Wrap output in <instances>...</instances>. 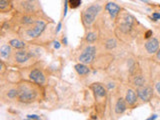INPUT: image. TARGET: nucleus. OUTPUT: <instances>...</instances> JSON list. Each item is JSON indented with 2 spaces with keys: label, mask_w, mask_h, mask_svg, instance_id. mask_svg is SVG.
Returning a JSON list of instances; mask_svg holds the SVG:
<instances>
[{
  "label": "nucleus",
  "mask_w": 160,
  "mask_h": 120,
  "mask_svg": "<svg viewBox=\"0 0 160 120\" xmlns=\"http://www.w3.org/2000/svg\"><path fill=\"white\" fill-rule=\"evenodd\" d=\"M127 102H126L125 98H122V97H119L118 99H117L116 103H115V106H114V110H115V113L117 115H120V114H123L126 109H127Z\"/></svg>",
  "instance_id": "obj_14"
},
{
  "label": "nucleus",
  "mask_w": 160,
  "mask_h": 120,
  "mask_svg": "<svg viewBox=\"0 0 160 120\" xmlns=\"http://www.w3.org/2000/svg\"><path fill=\"white\" fill-rule=\"evenodd\" d=\"M97 38H98V34L97 32H95V31H90V32H88L86 34V36H85V40L87 43H94V42L97 40Z\"/></svg>",
  "instance_id": "obj_20"
},
{
  "label": "nucleus",
  "mask_w": 160,
  "mask_h": 120,
  "mask_svg": "<svg viewBox=\"0 0 160 120\" xmlns=\"http://www.w3.org/2000/svg\"><path fill=\"white\" fill-rule=\"evenodd\" d=\"M16 87L18 91L17 100L24 104L39 101L44 94L42 85L37 84L31 80H21Z\"/></svg>",
  "instance_id": "obj_1"
},
{
  "label": "nucleus",
  "mask_w": 160,
  "mask_h": 120,
  "mask_svg": "<svg viewBox=\"0 0 160 120\" xmlns=\"http://www.w3.org/2000/svg\"><path fill=\"white\" fill-rule=\"evenodd\" d=\"M54 48H55V49H59L60 48V43L58 41H54Z\"/></svg>",
  "instance_id": "obj_28"
},
{
  "label": "nucleus",
  "mask_w": 160,
  "mask_h": 120,
  "mask_svg": "<svg viewBox=\"0 0 160 120\" xmlns=\"http://www.w3.org/2000/svg\"><path fill=\"white\" fill-rule=\"evenodd\" d=\"M117 18H118L117 29L119 30L120 33L124 36L131 35L132 31L134 30V25H135V18L128 12H123V13L120 12Z\"/></svg>",
  "instance_id": "obj_3"
},
{
  "label": "nucleus",
  "mask_w": 160,
  "mask_h": 120,
  "mask_svg": "<svg viewBox=\"0 0 160 120\" xmlns=\"http://www.w3.org/2000/svg\"><path fill=\"white\" fill-rule=\"evenodd\" d=\"M90 89L93 91L96 99H98L97 100L98 104L102 103L103 99H105L107 96V87L105 86V85H103L102 83L95 82L90 85Z\"/></svg>",
  "instance_id": "obj_8"
},
{
  "label": "nucleus",
  "mask_w": 160,
  "mask_h": 120,
  "mask_svg": "<svg viewBox=\"0 0 160 120\" xmlns=\"http://www.w3.org/2000/svg\"><path fill=\"white\" fill-rule=\"evenodd\" d=\"M152 16H153V21H157L158 19H160V14L156 13V12L152 13Z\"/></svg>",
  "instance_id": "obj_27"
},
{
  "label": "nucleus",
  "mask_w": 160,
  "mask_h": 120,
  "mask_svg": "<svg viewBox=\"0 0 160 120\" xmlns=\"http://www.w3.org/2000/svg\"><path fill=\"white\" fill-rule=\"evenodd\" d=\"M153 35V32H152V30H147V31L145 32L144 34V37H145V39H149V38H151Z\"/></svg>",
  "instance_id": "obj_23"
},
{
  "label": "nucleus",
  "mask_w": 160,
  "mask_h": 120,
  "mask_svg": "<svg viewBox=\"0 0 160 120\" xmlns=\"http://www.w3.org/2000/svg\"><path fill=\"white\" fill-rule=\"evenodd\" d=\"M105 10H106L109 15H110L111 19H116L117 16L119 15L121 11V7L119 5H117L114 2H108L106 5H105Z\"/></svg>",
  "instance_id": "obj_12"
},
{
  "label": "nucleus",
  "mask_w": 160,
  "mask_h": 120,
  "mask_svg": "<svg viewBox=\"0 0 160 120\" xmlns=\"http://www.w3.org/2000/svg\"><path fill=\"white\" fill-rule=\"evenodd\" d=\"M130 75H131L130 82H131V84L133 85V86H135L136 88H138V87L144 86V85H145V82H146L145 77L139 71L138 67L134 71H132L131 73H130Z\"/></svg>",
  "instance_id": "obj_10"
},
{
  "label": "nucleus",
  "mask_w": 160,
  "mask_h": 120,
  "mask_svg": "<svg viewBox=\"0 0 160 120\" xmlns=\"http://www.w3.org/2000/svg\"><path fill=\"white\" fill-rule=\"evenodd\" d=\"M62 43L64 45H67V38L66 37H63L62 38Z\"/></svg>",
  "instance_id": "obj_30"
},
{
  "label": "nucleus",
  "mask_w": 160,
  "mask_h": 120,
  "mask_svg": "<svg viewBox=\"0 0 160 120\" xmlns=\"http://www.w3.org/2000/svg\"><path fill=\"white\" fill-rule=\"evenodd\" d=\"M12 60L15 64L18 65H24L28 63L30 60H36V53L32 50L28 49H16L15 52L12 54Z\"/></svg>",
  "instance_id": "obj_5"
},
{
  "label": "nucleus",
  "mask_w": 160,
  "mask_h": 120,
  "mask_svg": "<svg viewBox=\"0 0 160 120\" xmlns=\"http://www.w3.org/2000/svg\"><path fill=\"white\" fill-rule=\"evenodd\" d=\"M117 46V41L114 39V38H108V39L105 41V47L108 50H112L114 49Z\"/></svg>",
  "instance_id": "obj_21"
},
{
  "label": "nucleus",
  "mask_w": 160,
  "mask_h": 120,
  "mask_svg": "<svg viewBox=\"0 0 160 120\" xmlns=\"http://www.w3.org/2000/svg\"><path fill=\"white\" fill-rule=\"evenodd\" d=\"M12 9V3L10 0H0V12L7 13Z\"/></svg>",
  "instance_id": "obj_18"
},
{
  "label": "nucleus",
  "mask_w": 160,
  "mask_h": 120,
  "mask_svg": "<svg viewBox=\"0 0 160 120\" xmlns=\"http://www.w3.org/2000/svg\"><path fill=\"white\" fill-rule=\"evenodd\" d=\"M5 93L6 97L8 99H17V96H18V91H17V87H13V88H9L7 90L6 92H3Z\"/></svg>",
  "instance_id": "obj_19"
},
{
  "label": "nucleus",
  "mask_w": 160,
  "mask_h": 120,
  "mask_svg": "<svg viewBox=\"0 0 160 120\" xmlns=\"http://www.w3.org/2000/svg\"><path fill=\"white\" fill-rule=\"evenodd\" d=\"M125 100L127 102L128 106H134L138 101L137 92L132 88H128L125 92Z\"/></svg>",
  "instance_id": "obj_13"
},
{
  "label": "nucleus",
  "mask_w": 160,
  "mask_h": 120,
  "mask_svg": "<svg viewBox=\"0 0 160 120\" xmlns=\"http://www.w3.org/2000/svg\"><path fill=\"white\" fill-rule=\"evenodd\" d=\"M138 98L142 101V102H149L153 97L154 94V90L153 88L149 86V85H144V86L138 87L136 89Z\"/></svg>",
  "instance_id": "obj_9"
},
{
  "label": "nucleus",
  "mask_w": 160,
  "mask_h": 120,
  "mask_svg": "<svg viewBox=\"0 0 160 120\" xmlns=\"http://www.w3.org/2000/svg\"><path fill=\"white\" fill-rule=\"evenodd\" d=\"M156 118H157V115L154 114V115H152V117H149L148 120H152V119H156Z\"/></svg>",
  "instance_id": "obj_31"
},
{
  "label": "nucleus",
  "mask_w": 160,
  "mask_h": 120,
  "mask_svg": "<svg viewBox=\"0 0 160 120\" xmlns=\"http://www.w3.org/2000/svg\"><path fill=\"white\" fill-rule=\"evenodd\" d=\"M68 3L71 9H76L81 4V0H68Z\"/></svg>",
  "instance_id": "obj_22"
},
{
  "label": "nucleus",
  "mask_w": 160,
  "mask_h": 120,
  "mask_svg": "<svg viewBox=\"0 0 160 120\" xmlns=\"http://www.w3.org/2000/svg\"><path fill=\"white\" fill-rule=\"evenodd\" d=\"M8 44L14 49H23L26 47V43H25L24 41H22L21 39H16V38H14V39H10L9 42H8Z\"/></svg>",
  "instance_id": "obj_17"
},
{
  "label": "nucleus",
  "mask_w": 160,
  "mask_h": 120,
  "mask_svg": "<svg viewBox=\"0 0 160 120\" xmlns=\"http://www.w3.org/2000/svg\"><path fill=\"white\" fill-rule=\"evenodd\" d=\"M155 61H157V62H159L160 63V48H159V50L157 51L156 53H155Z\"/></svg>",
  "instance_id": "obj_25"
},
{
  "label": "nucleus",
  "mask_w": 160,
  "mask_h": 120,
  "mask_svg": "<svg viewBox=\"0 0 160 120\" xmlns=\"http://www.w3.org/2000/svg\"><path fill=\"white\" fill-rule=\"evenodd\" d=\"M28 78L29 80H31L37 84L44 85L46 81H47V75H46L43 68L37 63H34L31 67V70L28 73Z\"/></svg>",
  "instance_id": "obj_6"
},
{
  "label": "nucleus",
  "mask_w": 160,
  "mask_h": 120,
  "mask_svg": "<svg viewBox=\"0 0 160 120\" xmlns=\"http://www.w3.org/2000/svg\"><path fill=\"white\" fill-rule=\"evenodd\" d=\"M155 90H156L157 94L160 96V81H158V82L155 84Z\"/></svg>",
  "instance_id": "obj_26"
},
{
  "label": "nucleus",
  "mask_w": 160,
  "mask_h": 120,
  "mask_svg": "<svg viewBox=\"0 0 160 120\" xmlns=\"http://www.w3.org/2000/svg\"><path fill=\"white\" fill-rule=\"evenodd\" d=\"M74 68H75V71L77 72V74L80 76H87L90 73V68L87 64L80 62V63L76 64V65L74 66Z\"/></svg>",
  "instance_id": "obj_16"
},
{
  "label": "nucleus",
  "mask_w": 160,
  "mask_h": 120,
  "mask_svg": "<svg viewBox=\"0 0 160 120\" xmlns=\"http://www.w3.org/2000/svg\"><path fill=\"white\" fill-rule=\"evenodd\" d=\"M101 10H102V6L98 3H93L90 6L86 7L81 13V21L83 26L85 28H89L94 23L96 17L98 16Z\"/></svg>",
  "instance_id": "obj_4"
},
{
  "label": "nucleus",
  "mask_w": 160,
  "mask_h": 120,
  "mask_svg": "<svg viewBox=\"0 0 160 120\" xmlns=\"http://www.w3.org/2000/svg\"><path fill=\"white\" fill-rule=\"evenodd\" d=\"M96 52H97V48L94 45H87L85 48L82 50L81 54L79 55L78 60L79 62L90 65L94 62L96 57Z\"/></svg>",
  "instance_id": "obj_7"
},
{
  "label": "nucleus",
  "mask_w": 160,
  "mask_h": 120,
  "mask_svg": "<svg viewBox=\"0 0 160 120\" xmlns=\"http://www.w3.org/2000/svg\"><path fill=\"white\" fill-rule=\"evenodd\" d=\"M26 1H31V2H35L36 0H26Z\"/></svg>",
  "instance_id": "obj_32"
},
{
  "label": "nucleus",
  "mask_w": 160,
  "mask_h": 120,
  "mask_svg": "<svg viewBox=\"0 0 160 120\" xmlns=\"http://www.w3.org/2000/svg\"><path fill=\"white\" fill-rule=\"evenodd\" d=\"M12 47L9 44H2L1 48H0V55H1V58L4 60H8L10 57H12Z\"/></svg>",
  "instance_id": "obj_15"
},
{
  "label": "nucleus",
  "mask_w": 160,
  "mask_h": 120,
  "mask_svg": "<svg viewBox=\"0 0 160 120\" xmlns=\"http://www.w3.org/2000/svg\"><path fill=\"white\" fill-rule=\"evenodd\" d=\"M27 119H40V116L38 115H35V114H28L26 116Z\"/></svg>",
  "instance_id": "obj_24"
},
{
  "label": "nucleus",
  "mask_w": 160,
  "mask_h": 120,
  "mask_svg": "<svg viewBox=\"0 0 160 120\" xmlns=\"http://www.w3.org/2000/svg\"><path fill=\"white\" fill-rule=\"evenodd\" d=\"M61 26H62V23H61V22H59V23H58V25H57V27H56V30H55V32H56V33H58V32L60 31Z\"/></svg>",
  "instance_id": "obj_29"
},
{
  "label": "nucleus",
  "mask_w": 160,
  "mask_h": 120,
  "mask_svg": "<svg viewBox=\"0 0 160 120\" xmlns=\"http://www.w3.org/2000/svg\"><path fill=\"white\" fill-rule=\"evenodd\" d=\"M47 23L44 20L38 19L31 25H27V26H21L18 29V34L21 38L23 39H35V38L39 37L42 33L44 32L46 29Z\"/></svg>",
  "instance_id": "obj_2"
},
{
  "label": "nucleus",
  "mask_w": 160,
  "mask_h": 120,
  "mask_svg": "<svg viewBox=\"0 0 160 120\" xmlns=\"http://www.w3.org/2000/svg\"><path fill=\"white\" fill-rule=\"evenodd\" d=\"M160 43L156 37H151L144 43V48L148 54H155L159 50Z\"/></svg>",
  "instance_id": "obj_11"
}]
</instances>
